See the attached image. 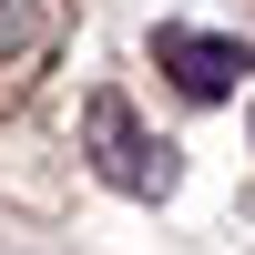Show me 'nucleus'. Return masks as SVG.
I'll return each instance as SVG.
<instances>
[{
  "instance_id": "obj_1",
  "label": "nucleus",
  "mask_w": 255,
  "mask_h": 255,
  "mask_svg": "<svg viewBox=\"0 0 255 255\" xmlns=\"http://www.w3.org/2000/svg\"><path fill=\"white\" fill-rule=\"evenodd\" d=\"M82 153H92V174L123 184V194H174V143L143 133V113L123 92H82Z\"/></svg>"
},
{
  "instance_id": "obj_2",
  "label": "nucleus",
  "mask_w": 255,
  "mask_h": 255,
  "mask_svg": "<svg viewBox=\"0 0 255 255\" xmlns=\"http://www.w3.org/2000/svg\"><path fill=\"white\" fill-rule=\"evenodd\" d=\"M153 61L174 72V92H194V102H225V92L255 72L245 41H225V31H184V20H163V31H153Z\"/></svg>"
}]
</instances>
